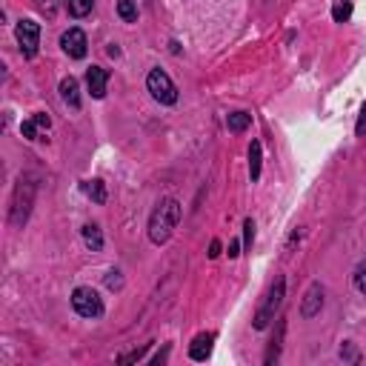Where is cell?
<instances>
[{"label": "cell", "instance_id": "cell-1", "mask_svg": "<svg viewBox=\"0 0 366 366\" xmlns=\"http://www.w3.org/2000/svg\"><path fill=\"white\" fill-rule=\"evenodd\" d=\"M177 223H180V203L174 197L160 200L149 217V240L154 246H163L172 237V232L177 229Z\"/></svg>", "mask_w": 366, "mask_h": 366}, {"label": "cell", "instance_id": "cell-2", "mask_svg": "<svg viewBox=\"0 0 366 366\" xmlns=\"http://www.w3.org/2000/svg\"><path fill=\"white\" fill-rule=\"evenodd\" d=\"M283 292H286V280H283V277H274V283H272L269 292H266L263 306L257 309V315H254V320H252L254 329H266V326L274 320V312H277L280 303H283Z\"/></svg>", "mask_w": 366, "mask_h": 366}, {"label": "cell", "instance_id": "cell-3", "mask_svg": "<svg viewBox=\"0 0 366 366\" xmlns=\"http://www.w3.org/2000/svg\"><path fill=\"white\" fill-rule=\"evenodd\" d=\"M31 200H34V183L29 180H17V189H14V197H11V214H9V223L11 226H23L29 220V212H31Z\"/></svg>", "mask_w": 366, "mask_h": 366}, {"label": "cell", "instance_id": "cell-4", "mask_svg": "<svg viewBox=\"0 0 366 366\" xmlns=\"http://www.w3.org/2000/svg\"><path fill=\"white\" fill-rule=\"evenodd\" d=\"M71 309H74L80 317L94 320V317L103 315V297H100L92 286H77V289L71 292Z\"/></svg>", "mask_w": 366, "mask_h": 366}, {"label": "cell", "instance_id": "cell-5", "mask_svg": "<svg viewBox=\"0 0 366 366\" xmlns=\"http://www.w3.org/2000/svg\"><path fill=\"white\" fill-rule=\"evenodd\" d=\"M146 89L152 92V97L163 106H172L177 103V86L172 83V77L163 71V69H152L149 77H146Z\"/></svg>", "mask_w": 366, "mask_h": 366}, {"label": "cell", "instance_id": "cell-6", "mask_svg": "<svg viewBox=\"0 0 366 366\" xmlns=\"http://www.w3.org/2000/svg\"><path fill=\"white\" fill-rule=\"evenodd\" d=\"M14 34H17V43H20L23 57H26V60H31V57L37 54V49H40V23H34V20L23 17V20H17Z\"/></svg>", "mask_w": 366, "mask_h": 366}, {"label": "cell", "instance_id": "cell-7", "mask_svg": "<svg viewBox=\"0 0 366 366\" xmlns=\"http://www.w3.org/2000/svg\"><path fill=\"white\" fill-rule=\"evenodd\" d=\"M60 46H63V51L69 54V57H74V60H83L86 57V51H89V40H86V31L83 29H69V31H63V37H60Z\"/></svg>", "mask_w": 366, "mask_h": 366}, {"label": "cell", "instance_id": "cell-8", "mask_svg": "<svg viewBox=\"0 0 366 366\" xmlns=\"http://www.w3.org/2000/svg\"><path fill=\"white\" fill-rule=\"evenodd\" d=\"M106 86H109V71L100 69V66H92L86 71V89H89V94L94 100H103L106 97Z\"/></svg>", "mask_w": 366, "mask_h": 366}, {"label": "cell", "instance_id": "cell-9", "mask_svg": "<svg viewBox=\"0 0 366 366\" xmlns=\"http://www.w3.org/2000/svg\"><path fill=\"white\" fill-rule=\"evenodd\" d=\"M323 309V286L320 283H312L303 295V303H300V315L303 317H315L317 312Z\"/></svg>", "mask_w": 366, "mask_h": 366}, {"label": "cell", "instance_id": "cell-10", "mask_svg": "<svg viewBox=\"0 0 366 366\" xmlns=\"http://www.w3.org/2000/svg\"><path fill=\"white\" fill-rule=\"evenodd\" d=\"M212 343H214V332H200L189 346V357L192 360H206L209 352H212Z\"/></svg>", "mask_w": 366, "mask_h": 366}, {"label": "cell", "instance_id": "cell-11", "mask_svg": "<svg viewBox=\"0 0 366 366\" xmlns=\"http://www.w3.org/2000/svg\"><path fill=\"white\" fill-rule=\"evenodd\" d=\"M60 97H63V103L69 109H80V86H77V80L71 74L60 80Z\"/></svg>", "mask_w": 366, "mask_h": 366}, {"label": "cell", "instance_id": "cell-12", "mask_svg": "<svg viewBox=\"0 0 366 366\" xmlns=\"http://www.w3.org/2000/svg\"><path fill=\"white\" fill-rule=\"evenodd\" d=\"M80 192L89 200H94V203H106V186H103V180H83L80 183Z\"/></svg>", "mask_w": 366, "mask_h": 366}, {"label": "cell", "instance_id": "cell-13", "mask_svg": "<svg viewBox=\"0 0 366 366\" xmlns=\"http://www.w3.org/2000/svg\"><path fill=\"white\" fill-rule=\"evenodd\" d=\"M83 243H86L92 252H100V249H103V234H100V226H97V223H86V226H83Z\"/></svg>", "mask_w": 366, "mask_h": 366}, {"label": "cell", "instance_id": "cell-14", "mask_svg": "<svg viewBox=\"0 0 366 366\" xmlns=\"http://www.w3.org/2000/svg\"><path fill=\"white\" fill-rule=\"evenodd\" d=\"M260 152H263L260 143L252 140V146H249V177H252V180H260V163H263Z\"/></svg>", "mask_w": 366, "mask_h": 366}, {"label": "cell", "instance_id": "cell-15", "mask_svg": "<svg viewBox=\"0 0 366 366\" xmlns=\"http://www.w3.org/2000/svg\"><path fill=\"white\" fill-rule=\"evenodd\" d=\"M249 123H252V114H246V112H232V114L226 117V126H229V132H234V134L246 132Z\"/></svg>", "mask_w": 366, "mask_h": 366}, {"label": "cell", "instance_id": "cell-16", "mask_svg": "<svg viewBox=\"0 0 366 366\" xmlns=\"http://www.w3.org/2000/svg\"><path fill=\"white\" fill-rule=\"evenodd\" d=\"M117 17L123 23H134L137 20V0H117Z\"/></svg>", "mask_w": 366, "mask_h": 366}, {"label": "cell", "instance_id": "cell-17", "mask_svg": "<svg viewBox=\"0 0 366 366\" xmlns=\"http://www.w3.org/2000/svg\"><path fill=\"white\" fill-rule=\"evenodd\" d=\"M66 9L71 17H86L94 9V0H66Z\"/></svg>", "mask_w": 366, "mask_h": 366}, {"label": "cell", "instance_id": "cell-18", "mask_svg": "<svg viewBox=\"0 0 366 366\" xmlns=\"http://www.w3.org/2000/svg\"><path fill=\"white\" fill-rule=\"evenodd\" d=\"M283 329H286V323H283V320H277V332H274V337H272V346H269V352H266V363H274V360H277V352H280V340H283Z\"/></svg>", "mask_w": 366, "mask_h": 366}, {"label": "cell", "instance_id": "cell-19", "mask_svg": "<svg viewBox=\"0 0 366 366\" xmlns=\"http://www.w3.org/2000/svg\"><path fill=\"white\" fill-rule=\"evenodd\" d=\"M352 283H355V289H357L360 295H366V260L357 263V269H355V274H352Z\"/></svg>", "mask_w": 366, "mask_h": 366}, {"label": "cell", "instance_id": "cell-20", "mask_svg": "<svg viewBox=\"0 0 366 366\" xmlns=\"http://www.w3.org/2000/svg\"><path fill=\"white\" fill-rule=\"evenodd\" d=\"M20 132H23V137H26V140H37L40 126H37V120L31 117V120H23V123H20Z\"/></svg>", "mask_w": 366, "mask_h": 366}, {"label": "cell", "instance_id": "cell-21", "mask_svg": "<svg viewBox=\"0 0 366 366\" xmlns=\"http://www.w3.org/2000/svg\"><path fill=\"white\" fill-rule=\"evenodd\" d=\"M349 14H352V0H340V3L335 6V20H337V23H346Z\"/></svg>", "mask_w": 366, "mask_h": 366}, {"label": "cell", "instance_id": "cell-22", "mask_svg": "<svg viewBox=\"0 0 366 366\" xmlns=\"http://www.w3.org/2000/svg\"><path fill=\"white\" fill-rule=\"evenodd\" d=\"M252 240H254V220L246 217L243 220V243H246V249H252Z\"/></svg>", "mask_w": 366, "mask_h": 366}, {"label": "cell", "instance_id": "cell-23", "mask_svg": "<svg viewBox=\"0 0 366 366\" xmlns=\"http://www.w3.org/2000/svg\"><path fill=\"white\" fill-rule=\"evenodd\" d=\"M340 357H343V360H349V363H357V360H360V355H357L355 343H343V346H340Z\"/></svg>", "mask_w": 366, "mask_h": 366}, {"label": "cell", "instance_id": "cell-24", "mask_svg": "<svg viewBox=\"0 0 366 366\" xmlns=\"http://www.w3.org/2000/svg\"><path fill=\"white\" fill-rule=\"evenodd\" d=\"M34 6H37L46 17H54V14H57V0H34Z\"/></svg>", "mask_w": 366, "mask_h": 366}, {"label": "cell", "instance_id": "cell-25", "mask_svg": "<svg viewBox=\"0 0 366 366\" xmlns=\"http://www.w3.org/2000/svg\"><path fill=\"white\" fill-rule=\"evenodd\" d=\"M146 349H149V343H143L140 349H134V352H129V355H123V357H120V363H134V360H140V357L146 355Z\"/></svg>", "mask_w": 366, "mask_h": 366}, {"label": "cell", "instance_id": "cell-26", "mask_svg": "<svg viewBox=\"0 0 366 366\" xmlns=\"http://www.w3.org/2000/svg\"><path fill=\"white\" fill-rule=\"evenodd\" d=\"M106 286H109V289H120V286H123V277H120V272H114V269H112V272L106 274Z\"/></svg>", "mask_w": 366, "mask_h": 366}, {"label": "cell", "instance_id": "cell-27", "mask_svg": "<svg viewBox=\"0 0 366 366\" xmlns=\"http://www.w3.org/2000/svg\"><path fill=\"white\" fill-rule=\"evenodd\" d=\"M355 134H357V137L366 134V103L360 106V117H357V123H355Z\"/></svg>", "mask_w": 366, "mask_h": 366}, {"label": "cell", "instance_id": "cell-28", "mask_svg": "<svg viewBox=\"0 0 366 366\" xmlns=\"http://www.w3.org/2000/svg\"><path fill=\"white\" fill-rule=\"evenodd\" d=\"M34 120H37V126H40V129H49V126H51L49 114H43V112H37V114H34Z\"/></svg>", "mask_w": 366, "mask_h": 366}, {"label": "cell", "instance_id": "cell-29", "mask_svg": "<svg viewBox=\"0 0 366 366\" xmlns=\"http://www.w3.org/2000/svg\"><path fill=\"white\" fill-rule=\"evenodd\" d=\"M217 254H220V240H212V243H209V257L214 260Z\"/></svg>", "mask_w": 366, "mask_h": 366}, {"label": "cell", "instance_id": "cell-30", "mask_svg": "<svg viewBox=\"0 0 366 366\" xmlns=\"http://www.w3.org/2000/svg\"><path fill=\"white\" fill-rule=\"evenodd\" d=\"M237 254H240V243L232 240V243H229V257H237Z\"/></svg>", "mask_w": 366, "mask_h": 366}, {"label": "cell", "instance_id": "cell-31", "mask_svg": "<svg viewBox=\"0 0 366 366\" xmlns=\"http://www.w3.org/2000/svg\"><path fill=\"white\" fill-rule=\"evenodd\" d=\"M166 355H169V346H166L160 355H154V360H152V363H163V360H166Z\"/></svg>", "mask_w": 366, "mask_h": 366}]
</instances>
